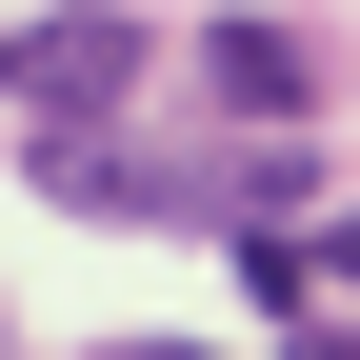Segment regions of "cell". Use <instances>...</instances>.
Wrapping results in <instances>:
<instances>
[{
    "label": "cell",
    "instance_id": "obj_3",
    "mask_svg": "<svg viewBox=\"0 0 360 360\" xmlns=\"http://www.w3.org/2000/svg\"><path fill=\"white\" fill-rule=\"evenodd\" d=\"M300 360H360V321H321V340H300Z\"/></svg>",
    "mask_w": 360,
    "mask_h": 360
},
{
    "label": "cell",
    "instance_id": "obj_1",
    "mask_svg": "<svg viewBox=\"0 0 360 360\" xmlns=\"http://www.w3.org/2000/svg\"><path fill=\"white\" fill-rule=\"evenodd\" d=\"M0 80H20L40 120H120V101H141V20H120V0H60V20L0 40Z\"/></svg>",
    "mask_w": 360,
    "mask_h": 360
},
{
    "label": "cell",
    "instance_id": "obj_4",
    "mask_svg": "<svg viewBox=\"0 0 360 360\" xmlns=\"http://www.w3.org/2000/svg\"><path fill=\"white\" fill-rule=\"evenodd\" d=\"M120 360H180V340H120Z\"/></svg>",
    "mask_w": 360,
    "mask_h": 360
},
{
    "label": "cell",
    "instance_id": "obj_2",
    "mask_svg": "<svg viewBox=\"0 0 360 360\" xmlns=\"http://www.w3.org/2000/svg\"><path fill=\"white\" fill-rule=\"evenodd\" d=\"M200 101H220V120H321V40H281V20H200Z\"/></svg>",
    "mask_w": 360,
    "mask_h": 360
}]
</instances>
